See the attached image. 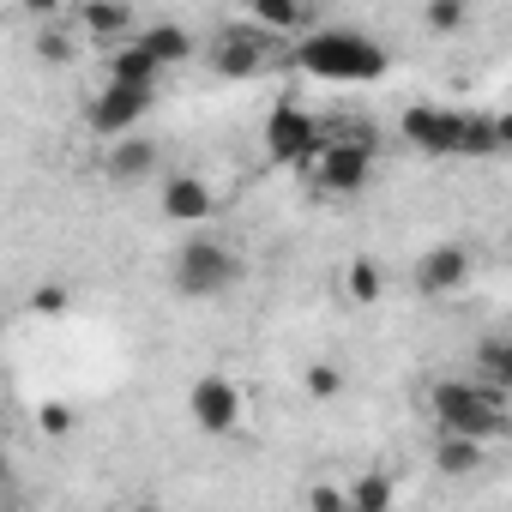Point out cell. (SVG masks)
<instances>
[{
  "mask_svg": "<svg viewBox=\"0 0 512 512\" xmlns=\"http://www.w3.org/2000/svg\"><path fill=\"white\" fill-rule=\"evenodd\" d=\"M296 61L326 85H374V79H386V49L368 31H350V25H320L314 37L296 43Z\"/></svg>",
  "mask_w": 512,
  "mask_h": 512,
  "instance_id": "6da1fadb",
  "label": "cell"
},
{
  "mask_svg": "<svg viewBox=\"0 0 512 512\" xmlns=\"http://www.w3.org/2000/svg\"><path fill=\"white\" fill-rule=\"evenodd\" d=\"M500 386L488 380H434L428 410L440 422V434H464V440H488L500 434Z\"/></svg>",
  "mask_w": 512,
  "mask_h": 512,
  "instance_id": "7a4b0ae2",
  "label": "cell"
},
{
  "mask_svg": "<svg viewBox=\"0 0 512 512\" xmlns=\"http://www.w3.org/2000/svg\"><path fill=\"white\" fill-rule=\"evenodd\" d=\"M241 272H247L241 253H235L229 241H217V235H193V241H181V253H175V290H181L187 302H211V296L235 290Z\"/></svg>",
  "mask_w": 512,
  "mask_h": 512,
  "instance_id": "3957f363",
  "label": "cell"
},
{
  "mask_svg": "<svg viewBox=\"0 0 512 512\" xmlns=\"http://www.w3.org/2000/svg\"><path fill=\"white\" fill-rule=\"evenodd\" d=\"M266 151H272V163H290V169L320 163V151H326V127H320L308 109L278 103L272 121H266Z\"/></svg>",
  "mask_w": 512,
  "mask_h": 512,
  "instance_id": "277c9868",
  "label": "cell"
},
{
  "mask_svg": "<svg viewBox=\"0 0 512 512\" xmlns=\"http://www.w3.org/2000/svg\"><path fill=\"white\" fill-rule=\"evenodd\" d=\"M187 416L199 434H235L241 428V386L229 374H199L187 392Z\"/></svg>",
  "mask_w": 512,
  "mask_h": 512,
  "instance_id": "5b68a950",
  "label": "cell"
},
{
  "mask_svg": "<svg viewBox=\"0 0 512 512\" xmlns=\"http://www.w3.org/2000/svg\"><path fill=\"white\" fill-rule=\"evenodd\" d=\"M398 133H404L416 151H428V157H458V151H464V115H458V109L416 103V109L398 115Z\"/></svg>",
  "mask_w": 512,
  "mask_h": 512,
  "instance_id": "8992f818",
  "label": "cell"
},
{
  "mask_svg": "<svg viewBox=\"0 0 512 512\" xmlns=\"http://www.w3.org/2000/svg\"><path fill=\"white\" fill-rule=\"evenodd\" d=\"M145 109H151V91L103 85V97L91 103V133H97V139H133V127L145 121Z\"/></svg>",
  "mask_w": 512,
  "mask_h": 512,
  "instance_id": "52a82bcc",
  "label": "cell"
},
{
  "mask_svg": "<svg viewBox=\"0 0 512 512\" xmlns=\"http://www.w3.org/2000/svg\"><path fill=\"white\" fill-rule=\"evenodd\" d=\"M368 175H374V151L368 145H338V139H326V151H320V163H314V181L326 187V193H362L368 187Z\"/></svg>",
  "mask_w": 512,
  "mask_h": 512,
  "instance_id": "ba28073f",
  "label": "cell"
},
{
  "mask_svg": "<svg viewBox=\"0 0 512 512\" xmlns=\"http://www.w3.org/2000/svg\"><path fill=\"white\" fill-rule=\"evenodd\" d=\"M464 278H470V247H458V241H434L416 260V290L422 296H452V290H464Z\"/></svg>",
  "mask_w": 512,
  "mask_h": 512,
  "instance_id": "9c48e42d",
  "label": "cell"
},
{
  "mask_svg": "<svg viewBox=\"0 0 512 512\" xmlns=\"http://www.w3.org/2000/svg\"><path fill=\"white\" fill-rule=\"evenodd\" d=\"M211 67L223 79H253V73L266 67V37L260 31H223L217 49H211Z\"/></svg>",
  "mask_w": 512,
  "mask_h": 512,
  "instance_id": "30bf717a",
  "label": "cell"
},
{
  "mask_svg": "<svg viewBox=\"0 0 512 512\" xmlns=\"http://www.w3.org/2000/svg\"><path fill=\"white\" fill-rule=\"evenodd\" d=\"M103 175L115 181V187H139V181H151L157 175V145L151 139H115L109 145V157H103Z\"/></svg>",
  "mask_w": 512,
  "mask_h": 512,
  "instance_id": "8fae6325",
  "label": "cell"
},
{
  "mask_svg": "<svg viewBox=\"0 0 512 512\" xmlns=\"http://www.w3.org/2000/svg\"><path fill=\"white\" fill-rule=\"evenodd\" d=\"M253 31H284V37H314L320 31V13L302 7V0H253Z\"/></svg>",
  "mask_w": 512,
  "mask_h": 512,
  "instance_id": "7c38bea8",
  "label": "cell"
},
{
  "mask_svg": "<svg viewBox=\"0 0 512 512\" xmlns=\"http://www.w3.org/2000/svg\"><path fill=\"white\" fill-rule=\"evenodd\" d=\"M163 217H169V223H205V217H211V187H205L199 175H175V181L163 187Z\"/></svg>",
  "mask_w": 512,
  "mask_h": 512,
  "instance_id": "4fadbf2b",
  "label": "cell"
},
{
  "mask_svg": "<svg viewBox=\"0 0 512 512\" xmlns=\"http://www.w3.org/2000/svg\"><path fill=\"white\" fill-rule=\"evenodd\" d=\"M157 61H151V49H139V43H127V49H115L109 55V85H133V91H157Z\"/></svg>",
  "mask_w": 512,
  "mask_h": 512,
  "instance_id": "5bb4252c",
  "label": "cell"
},
{
  "mask_svg": "<svg viewBox=\"0 0 512 512\" xmlns=\"http://www.w3.org/2000/svg\"><path fill=\"white\" fill-rule=\"evenodd\" d=\"M133 43H139V49H151V61H157V67H181V61L193 55V37H187L181 25H145Z\"/></svg>",
  "mask_w": 512,
  "mask_h": 512,
  "instance_id": "9a60e30c",
  "label": "cell"
},
{
  "mask_svg": "<svg viewBox=\"0 0 512 512\" xmlns=\"http://www.w3.org/2000/svg\"><path fill=\"white\" fill-rule=\"evenodd\" d=\"M434 470H440V476H470V470H482V440L434 434Z\"/></svg>",
  "mask_w": 512,
  "mask_h": 512,
  "instance_id": "2e32d148",
  "label": "cell"
},
{
  "mask_svg": "<svg viewBox=\"0 0 512 512\" xmlns=\"http://www.w3.org/2000/svg\"><path fill=\"white\" fill-rule=\"evenodd\" d=\"M476 380L512 392V338H482L476 344Z\"/></svg>",
  "mask_w": 512,
  "mask_h": 512,
  "instance_id": "e0dca14e",
  "label": "cell"
},
{
  "mask_svg": "<svg viewBox=\"0 0 512 512\" xmlns=\"http://www.w3.org/2000/svg\"><path fill=\"white\" fill-rule=\"evenodd\" d=\"M79 25H85L91 37H139V31H145L127 7H85V13H79Z\"/></svg>",
  "mask_w": 512,
  "mask_h": 512,
  "instance_id": "ac0fdd59",
  "label": "cell"
},
{
  "mask_svg": "<svg viewBox=\"0 0 512 512\" xmlns=\"http://www.w3.org/2000/svg\"><path fill=\"white\" fill-rule=\"evenodd\" d=\"M350 506H356V512H392V482H386V470L350 476Z\"/></svg>",
  "mask_w": 512,
  "mask_h": 512,
  "instance_id": "d6986e66",
  "label": "cell"
},
{
  "mask_svg": "<svg viewBox=\"0 0 512 512\" xmlns=\"http://www.w3.org/2000/svg\"><path fill=\"white\" fill-rule=\"evenodd\" d=\"M344 290H350V302H380V290H386V278H380V266L374 260H350V272H344Z\"/></svg>",
  "mask_w": 512,
  "mask_h": 512,
  "instance_id": "ffe728a7",
  "label": "cell"
},
{
  "mask_svg": "<svg viewBox=\"0 0 512 512\" xmlns=\"http://www.w3.org/2000/svg\"><path fill=\"white\" fill-rule=\"evenodd\" d=\"M488 151H500L494 115H464V151L458 157H488Z\"/></svg>",
  "mask_w": 512,
  "mask_h": 512,
  "instance_id": "44dd1931",
  "label": "cell"
},
{
  "mask_svg": "<svg viewBox=\"0 0 512 512\" xmlns=\"http://www.w3.org/2000/svg\"><path fill=\"white\" fill-rule=\"evenodd\" d=\"M302 386H308V398H320V404H332V398L344 392V368H332V362H314V368L302 374Z\"/></svg>",
  "mask_w": 512,
  "mask_h": 512,
  "instance_id": "7402d4cb",
  "label": "cell"
},
{
  "mask_svg": "<svg viewBox=\"0 0 512 512\" xmlns=\"http://www.w3.org/2000/svg\"><path fill=\"white\" fill-rule=\"evenodd\" d=\"M470 13H464V0H434V7H422V25L434 31V37H446V31H458Z\"/></svg>",
  "mask_w": 512,
  "mask_h": 512,
  "instance_id": "603a6c76",
  "label": "cell"
},
{
  "mask_svg": "<svg viewBox=\"0 0 512 512\" xmlns=\"http://www.w3.org/2000/svg\"><path fill=\"white\" fill-rule=\"evenodd\" d=\"M308 512H356V506H350V488L314 482V488H308Z\"/></svg>",
  "mask_w": 512,
  "mask_h": 512,
  "instance_id": "cb8c5ba5",
  "label": "cell"
},
{
  "mask_svg": "<svg viewBox=\"0 0 512 512\" xmlns=\"http://www.w3.org/2000/svg\"><path fill=\"white\" fill-rule=\"evenodd\" d=\"M37 422H43V434H55V440H67V434H73V410H67V404H43V410H37Z\"/></svg>",
  "mask_w": 512,
  "mask_h": 512,
  "instance_id": "d4e9b609",
  "label": "cell"
},
{
  "mask_svg": "<svg viewBox=\"0 0 512 512\" xmlns=\"http://www.w3.org/2000/svg\"><path fill=\"white\" fill-rule=\"evenodd\" d=\"M31 308H37V314H61V308H67V284H43V290L31 296Z\"/></svg>",
  "mask_w": 512,
  "mask_h": 512,
  "instance_id": "484cf974",
  "label": "cell"
},
{
  "mask_svg": "<svg viewBox=\"0 0 512 512\" xmlns=\"http://www.w3.org/2000/svg\"><path fill=\"white\" fill-rule=\"evenodd\" d=\"M43 61H73V43L61 31H43Z\"/></svg>",
  "mask_w": 512,
  "mask_h": 512,
  "instance_id": "4316f807",
  "label": "cell"
},
{
  "mask_svg": "<svg viewBox=\"0 0 512 512\" xmlns=\"http://www.w3.org/2000/svg\"><path fill=\"white\" fill-rule=\"evenodd\" d=\"M494 133H500V151H512V109H506V115H494Z\"/></svg>",
  "mask_w": 512,
  "mask_h": 512,
  "instance_id": "83f0119b",
  "label": "cell"
},
{
  "mask_svg": "<svg viewBox=\"0 0 512 512\" xmlns=\"http://www.w3.org/2000/svg\"><path fill=\"white\" fill-rule=\"evenodd\" d=\"M127 512H163V506H127Z\"/></svg>",
  "mask_w": 512,
  "mask_h": 512,
  "instance_id": "f1b7e54d",
  "label": "cell"
},
{
  "mask_svg": "<svg viewBox=\"0 0 512 512\" xmlns=\"http://www.w3.org/2000/svg\"><path fill=\"white\" fill-rule=\"evenodd\" d=\"M7 512H19V506H7Z\"/></svg>",
  "mask_w": 512,
  "mask_h": 512,
  "instance_id": "f546056e",
  "label": "cell"
}]
</instances>
